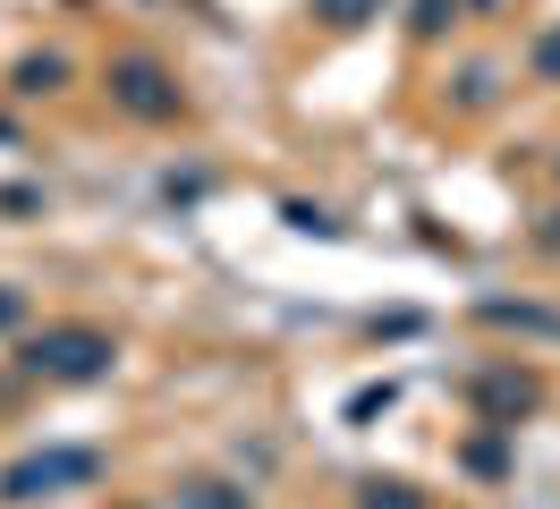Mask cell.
I'll use <instances>...</instances> for the list:
<instances>
[{"instance_id":"3957f363","label":"cell","mask_w":560,"mask_h":509,"mask_svg":"<svg viewBox=\"0 0 560 509\" xmlns=\"http://www.w3.org/2000/svg\"><path fill=\"white\" fill-rule=\"evenodd\" d=\"M119 94L137 102V111H171V94H162V77H153V68H119Z\"/></svg>"},{"instance_id":"6da1fadb","label":"cell","mask_w":560,"mask_h":509,"mask_svg":"<svg viewBox=\"0 0 560 509\" xmlns=\"http://www.w3.org/2000/svg\"><path fill=\"white\" fill-rule=\"evenodd\" d=\"M26 357H35L43 373H103L110 366V339L103 332H51V339H35V348H26Z\"/></svg>"},{"instance_id":"277c9868","label":"cell","mask_w":560,"mask_h":509,"mask_svg":"<svg viewBox=\"0 0 560 509\" xmlns=\"http://www.w3.org/2000/svg\"><path fill=\"white\" fill-rule=\"evenodd\" d=\"M323 9H331L340 26H357V9H374V0H323Z\"/></svg>"},{"instance_id":"7a4b0ae2","label":"cell","mask_w":560,"mask_h":509,"mask_svg":"<svg viewBox=\"0 0 560 509\" xmlns=\"http://www.w3.org/2000/svg\"><path fill=\"white\" fill-rule=\"evenodd\" d=\"M77 475H94L85 450H69V459H35V467H9V493H18V501H35L43 484H77Z\"/></svg>"}]
</instances>
